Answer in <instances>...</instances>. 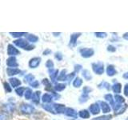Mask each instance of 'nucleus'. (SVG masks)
Returning a JSON list of instances; mask_svg holds the SVG:
<instances>
[{"label":"nucleus","instance_id":"39448f33","mask_svg":"<svg viewBox=\"0 0 128 120\" xmlns=\"http://www.w3.org/2000/svg\"><path fill=\"white\" fill-rule=\"evenodd\" d=\"M19 50H17V48H15L13 45H11V44H9L8 45V48H7V54L8 55L10 56H14V55H17V54H19Z\"/></svg>","mask_w":128,"mask_h":120},{"label":"nucleus","instance_id":"6ab92c4d","mask_svg":"<svg viewBox=\"0 0 128 120\" xmlns=\"http://www.w3.org/2000/svg\"><path fill=\"white\" fill-rule=\"evenodd\" d=\"M52 96L49 94H45L42 95V100L43 102L45 103H48V102H50L52 101Z\"/></svg>","mask_w":128,"mask_h":120},{"label":"nucleus","instance_id":"2eb2a0df","mask_svg":"<svg viewBox=\"0 0 128 120\" xmlns=\"http://www.w3.org/2000/svg\"><path fill=\"white\" fill-rule=\"evenodd\" d=\"M100 105H101V108L103 111V113H109V112L110 111V107L106 102H100Z\"/></svg>","mask_w":128,"mask_h":120},{"label":"nucleus","instance_id":"f8f14e48","mask_svg":"<svg viewBox=\"0 0 128 120\" xmlns=\"http://www.w3.org/2000/svg\"><path fill=\"white\" fill-rule=\"evenodd\" d=\"M116 73H117V71H116L114 66H108V67L106 68V74L108 76H114V74H116Z\"/></svg>","mask_w":128,"mask_h":120},{"label":"nucleus","instance_id":"37998d69","mask_svg":"<svg viewBox=\"0 0 128 120\" xmlns=\"http://www.w3.org/2000/svg\"><path fill=\"white\" fill-rule=\"evenodd\" d=\"M92 90H91V88H90V87H88V86H85L83 88V93L84 94H89V92H90Z\"/></svg>","mask_w":128,"mask_h":120},{"label":"nucleus","instance_id":"c9c22d12","mask_svg":"<svg viewBox=\"0 0 128 120\" xmlns=\"http://www.w3.org/2000/svg\"><path fill=\"white\" fill-rule=\"evenodd\" d=\"M24 91H25V88H24V87H18V88H17V89L15 90L16 94H17L18 95H19V96H22Z\"/></svg>","mask_w":128,"mask_h":120},{"label":"nucleus","instance_id":"6e6552de","mask_svg":"<svg viewBox=\"0 0 128 120\" xmlns=\"http://www.w3.org/2000/svg\"><path fill=\"white\" fill-rule=\"evenodd\" d=\"M40 62H41V58H38V57L33 58H31L30 60V62H29V66L30 68H36V67L38 66Z\"/></svg>","mask_w":128,"mask_h":120},{"label":"nucleus","instance_id":"dca6fc26","mask_svg":"<svg viewBox=\"0 0 128 120\" xmlns=\"http://www.w3.org/2000/svg\"><path fill=\"white\" fill-rule=\"evenodd\" d=\"M40 93H41L40 91H36V92H34V93L33 94V95H32V98H31L32 101H33L36 104L39 103V101H40Z\"/></svg>","mask_w":128,"mask_h":120},{"label":"nucleus","instance_id":"c756f323","mask_svg":"<svg viewBox=\"0 0 128 120\" xmlns=\"http://www.w3.org/2000/svg\"><path fill=\"white\" fill-rule=\"evenodd\" d=\"M111 118H112V115L107 114V115H102V116H100V117L95 118L93 120H110Z\"/></svg>","mask_w":128,"mask_h":120},{"label":"nucleus","instance_id":"603ef678","mask_svg":"<svg viewBox=\"0 0 128 120\" xmlns=\"http://www.w3.org/2000/svg\"><path fill=\"white\" fill-rule=\"evenodd\" d=\"M123 38H125V39H126V40H128V32L123 34Z\"/></svg>","mask_w":128,"mask_h":120},{"label":"nucleus","instance_id":"f704fd0d","mask_svg":"<svg viewBox=\"0 0 128 120\" xmlns=\"http://www.w3.org/2000/svg\"><path fill=\"white\" fill-rule=\"evenodd\" d=\"M13 37H15V38H19L21 37V36L26 34L25 32H20V33H18V32H10V33Z\"/></svg>","mask_w":128,"mask_h":120},{"label":"nucleus","instance_id":"f257e3e1","mask_svg":"<svg viewBox=\"0 0 128 120\" xmlns=\"http://www.w3.org/2000/svg\"><path fill=\"white\" fill-rule=\"evenodd\" d=\"M92 69H93L95 74L100 75L103 74V72H104V65L102 62L92 63Z\"/></svg>","mask_w":128,"mask_h":120},{"label":"nucleus","instance_id":"72a5a7b5","mask_svg":"<svg viewBox=\"0 0 128 120\" xmlns=\"http://www.w3.org/2000/svg\"><path fill=\"white\" fill-rule=\"evenodd\" d=\"M126 107H127V105H126V104H125L124 106H122L117 111L115 112V114H122L123 112L126 110Z\"/></svg>","mask_w":128,"mask_h":120},{"label":"nucleus","instance_id":"423d86ee","mask_svg":"<svg viewBox=\"0 0 128 120\" xmlns=\"http://www.w3.org/2000/svg\"><path fill=\"white\" fill-rule=\"evenodd\" d=\"M6 65L10 68H15L18 66V64L17 62V60H16L15 57L12 56V57H10L6 60Z\"/></svg>","mask_w":128,"mask_h":120},{"label":"nucleus","instance_id":"3c124183","mask_svg":"<svg viewBox=\"0 0 128 120\" xmlns=\"http://www.w3.org/2000/svg\"><path fill=\"white\" fill-rule=\"evenodd\" d=\"M122 77L124 78H126V79H128V72H126V73H125L123 75H122Z\"/></svg>","mask_w":128,"mask_h":120},{"label":"nucleus","instance_id":"ea45409f","mask_svg":"<svg viewBox=\"0 0 128 120\" xmlns=\"http://www.w3.org/2000/svg\"><path fill=\"white\" fill-rule=\"evenodd\" d=\"M30 85L32 86V87H34V88H37L38 86H39V82L37 81V80H34L33 82L30 83Z\"/></svg>","mask_w":128,"mask_h":120},{"label":"nucleus","instance_id":"5701e85b","mask_svg":"<svg viewBox=\"0 0 128 120\" xmlns=\"http://www.w3.org/2000/svg\"><path fill=\"white\" fill-rule=\"evenodd\" d=\"M82 84V80L80 78H78V77H77L74 80V82H73V86H74V87H76V88H78V87H79V86H81V85Z\"/></svg>","mask_w":128,"mask_h":120},{"label":"nucleus","instance_id":"4468645a","mask_svg":"<svg viewBox=\"0 0 128 120\" xmlns=\"http://www.w3.org/2000/svg\"><path fill=\"white\" fill-rule=\"evenodd\" d=\"M9 80H10V83L11 86L14 88L18 86L19 85H21V81L16 78H10Z\"/></svg>","mask_w":128,"mask_h":120},{"label":"nucleus","instance_id":"c85d7f7f","mask_svg":"<svg viewBox=\"0 0 128 120\" xmlns=\"http://www.w3.org/2000/svg\"><path fill=\"white\" fill-rule=\"evenodd\" d=\"M66 88V85L62 83H59V84H56L54 86V90L57 91H62Z\"/></svg>","mask_w":128,"mask_h":120},{"label":"nucleus","instance_id":"864d4df0","mask_svg":"<svg viewBox=\"0 0 128 120\" xmlns=\"http://www.w3.org/2000/svg\"><path fill=\"white\" fill-rule=\"evenodd\" d=\"M126 120H128V118H127V119H126Z\"/></svg>","mask_w":128,"mask_h":120},{"label":"nucleus","instance_id":"2f4dec72","mask_svg":"<svg viewBox=\"0 0 128 120\" xmlns=\"http://www.w3.org/2000/svg\"><path fill=\"white\" fill-rule=\"evenodd\" d=\"M98 87L99 88H106V90H110V85L108 82H102L101 83L98 85Z\"/></svg>","mask_w":128,"mask_h":120},{"label":"nucleus","instance_id":"4c0bfd02","mask_svg":"<svg viewBox=\"0 0 128 120\" xmlns=\"http://www.w3.org/2000/svg\"><path fill=\"white\" fill-rule=\"evenodd\" d=\"M95 35L98 38H106V33H104V32H95Z\"/></svg>","mask_w":128,"mask_h":120},{"label":"nucleus","instance_id":"a878e982","mask_svg":"<svg viewBox=\"0 0 128 120\" xmlns=\"http://www.w3.org/2000/svg\"><path fill=\"white\" fill-rule=\"evenodd\" d=\"M24 80H25V82L30 83V82H32L34 80V76L33 74H27V75L25 76Z\"/></svg>","mask_w":128,"mask_h":120},{"label":"nucleus","instance_id":"cd10ccee","mask_svg":"<svg viewBox=\"0 0 128 120\" xmlns=\"http://www.w3.org/2000/svg\"><path fill=\"white\" fill-rule=\"evenodd\" d=\"M114 98H115L116 102L118 103V104H122V103H123L124 102H125V99H124V98L122 97V96L119 95V94H116L114 96Z\"/></svg>","mask_w":128,"mask_h":120},{"label":"nucleus","instance_id":"ddd939ff","mask_svg":"<svg viewBox=\"0 0 128 120\" xmlns=\"http://www.w3.org/2000/svg\"><path fill=\"white\" fill-rule=\"evenodd\" d=\"M7 74L9 76H12V75H15V74H19L20 72V70H18V68H7Z\"/></svg>","mask_w":128,"mask_h":120},{"label":"nucleus","instance_id":"0eeeda50","mask_svg":"<svg viewBox=\"0 0 128 120\" xmlns=\"http://www.w3.org/2000/svg\"><path fill=\"white\" fill-rule=\"evenodd\" d=\"M82 34L81 33H74L70 35V46L74 47L77 44V39Z\"/></svg>","mask_w":128,"mask_h":120},{"label":"nucleus","instance_id":"f03ea898","mask_svg":"<svg viewBox=\"0 0 128 120\" xmlns=\"http://www.w3.org/2000/svg\"><path fill=\"white\" fill-rule=\"evenodd\" d=\"M20 110L22 112L23 114H30L34 113V107L33 106L30 105V104H25L23 103L20 106Z\"/></svg>","mask_w":128,"mask_h":120},{"label":"nucleus","instance_id":"a19ab883","mask_svg":"<svg viewBox=\"0 0 128 120\" xmlns=\"http://www.w3.org/2000/svg\"><path fill=\"white\" fill-rule=\"evenodd\" d=\"M42 83H43L46 86H47V87H50V86H51V84H50V82H49V80H48L47 78H44V79L42 80Z\"/></svg>","mask_w":128,"mask_h":120},{"label":"nucleus","instance_id":"a211bd4d","mask_svg":"<svg viewBox=\"0 0 128 120\" xmlns=\"http://www.w3.org/2000/svg\"><path fill=\"white\" fill-rule=\"evenodd\" d=\"M121 89H122V86L120 83H115L112 86V90L116 94H119L121 92Z\"/></svg>","mask_w":128,"mask_h":120},{"label":"nucleus","instance_id":"9b49d317","mask_svg":"<svg viewBox=\"0 0 128 120\" xmlns=\"http://www.w3.org/2000/svg\"><path fill=\"white\" fill-rule=\"evenodd\" d=\"M90 110L91 112V114H98L100 112V107L98 106V103H94V104H92V105H90Z\"/></svg>","mask_w":128,"mask_h":120},{"label":"nucleus","instance_id":"49530a36","mask_svg":"<svg viewBox=\"0 0 128 120\" xmlns=\"http://www.w3.org/2000/svg\"><path fill=\"white\" fill-rule=\"evenodd\" d=\"M81 69H82V66H81V65H75V66H74L75 72H78Z\"/></svg>","mask_w":128,"mask_h":120},{"label":"nucleus","instance_id":"b1692460","mask_svg":"<svg viewBox=\"0 0 128 120\" xmlns=\"http://www.w3.org/2000/svg\"><path fill=\"white\" fill-rule=\"evenodd\" d=\"M66 70H62L60 73L59 76L58 77V81H66Z\"/></svg>","mask_w":128,"mask_h":120},{"label":"nucleus","instance_id":"09e8293b","mask_svg":"<svg viewBox=\"0 0 128 120\" xmlns=\"http://www.w3.org/2000/svg\"><path fill=\"white\" fill-rule=\"evenodd\" d=\"M6 116L3 114H0V120H6Z\"/></svg>","mask_w":128,"mask_h":120},{"label":"nucleus","instance_id":"393cba45","mask_svg":"<svg viewBox=\"0 0 128 120\" xmlns=\"http://www.w3.org/2000/svg\"><path fill=\"white\" fill-rule=\"evenodd\" d=\"M82 76L84 78H85L86 80H87V81H89V80H90L92 78L91 77V75L90 74V72L89 70H82Z\"/></svg>","mask_w":128,"mask_h":120},{"label":"nucleus","instance_id":"7ed1b4c3","mask_svg":"<svg viewBox=\"0 0 128 120\" xmlns=\"http://www.w3.org/2000/svg\"><path fill=\"white\" fill-rule=\"evenodd\" d=\"M79 52L83 58H90L94 54V50L91 48H82L80 49Z\"/></svg>","mask_w":128,"mask_h":120},{"label":"nucleus","instance_id":"aec40b11","mask_svg":"<svg viewBox=\"0 0 128 120\" xmlns=\"http://www.w3.org/2000/svg\"><path fill=\"white\" fill-rule=\"evenodd\" d=\"M78 115H79V117H81L82 118H90V113L86 110H82L81 111H79Z\"/></svg>","mask_w":128,"mask_h":120},{"label":"nucleus","instance_id":"f3484780","mask_svg":"<svg viewBox=\"0 0 128 120\" xmlns=\"http://www.w3.org/2000/svg\"><path fill=\"white\" fill-rule=\"evenodd\" d=\"M58 70H54V69H50L49 70V74L50 76V78L52 81H54L56 77L58 76Z\"/></svg>","mask_w":128,"mask_h":120},{"label":"nucleus","instance_id":"a18cd8bd","mask_svg":"<svg viewBox=\"0 0 128 120\" xmlns=\"http://www.w3.org/2000/svg\"><path fill=\"white\" fill-rule=\"evenodd\" d=\"M107 50H108V51H110V52H114V51L116 50V48H115L114 46L110 45V46H107Z\"/></svg>","mask_w":128,"mask_h":120},{"label":"nucleus","instance_id":"412c9836","mask_svg":"<svg viewBox=\"0 0 128 120\" xmlns=\"http://www.w3.org/2000/svg\"><path fill=\"white\" fill-rule=\"evenodd\" d=\"M26 39L28 40L29 42H36L38 40V38L37 37L36 35L34 34H27L26 35Z\"/></svg>","mask_w":128,"mask_h":120},{"label":"nucleus","instance_id":"e433bc0d","mask_svg":"<svg viewBox=\"0 0 128 120\" xmlns=\"http://www.w3.org/2000/svg\"><path fill=\"white\" fill-rule=\"evenodd\" d=\"M46 66L49 69H53L54 67V62L51 61V60H47V62H46Z\"/></svg>","mask_w":128,"mask_h":120},{"label":"nucleus","instance_id":"9d476101","mask_svg":"<svg viewBox=\"0 0 128 120\" xmlns=\"http://www.w3.org/2000/svg\"><path fill=\"white\" fill-rule=\"evenodd\" d=\"M65 114L66 116H68V117H71L74 118H77V116H78L77 112H76L74 109H72V108H66Z\"/></svg>","mask_w":128,"mask_h":120},{"label":"nucleus","instance_id":"58836bf2","mask_svg":"<svg viewBox=\"0 0 128 120\" xmlns=\"http://www.w3.org/2000/svg\"><path fill=\"white\" fill-rule=\"evenodd\" d=\"M74 75H75V72H73V73L69 74H66V81H70V80H72V78L74 77Z\"/></svg>","mask_w":128,"mask_h":120},{"label":"nucleus","instance_id":"1a4fd4ad","mask_svg":"<svg viewBox=\"0 0 128 120\" xmlns=\"http://www.w3.org/2000/svg\"><path fill=\"white\" fill-rule=\"evenodd\" d=\"M54 110L59 114L65 113L66 110V106L62 105V104H54Z\"/></svg>","mask_w":128,"mask_h":120},{"label":"nucleus","instance_id":"8fccbe9b","mask_svg":"<svg viewBox=\"0 0 128 120\" xmlns=\"http://www.w3.org/2000/svg\"><path fill=\"white\" fill-rule=\"evenodd\" d=\"M50 52H51V50H50L47 49V50H46L45 51L43 52V54H44V55H46V54H50Z\"/></svg>","mask_w":128,"mask_h":120},{"label":"nucleus","instance_id":"de8ad7c7","mask_svg":"<svg viewBox=\"0 0 128 120\" xmlns=\"http://www.w3.org/2000/svg\"><path fill=\"white\" fill-rule=\"evenodd\" d=\"M124 94L126 96H128V84H126L125 87H124Z\"/></svg>","mask_w":128,"mask_h":120},{"label":"nucleus","instance_id":"4be33fe9","mask_svg":"<svg viewBox=\"0 0 128 120\" xmlns=\"http://www.w3.org/2000/svg\"><path fill=\"white\" fill-rule=\"evenodd\" d=\"M42 107L46 110L50 112V113L55 114V110H54V105H49V104H46V105H43Z\"/></svg>","mask_w":128,"mask_h":120},{"label":"nucleus","instance_id":"bb28decb","mask_svg":"<svg viewBox=\"0 0 128 120\" xmlns=\"http://www.w3.org/2000/svg\"><path fill=\"white\" fill-rule=\"evenodd\" d=\"M104 98H105V99H106L108 102H110V105L112 106H114V99H113V97H112V95L110 94H106L105 96H104Z\"/></svg>","mask_w":128,"mask_h":120},{"label":"nucleus","instance_id":"c03bdc74","mask_svg":"<svg viewBox=\"0 0 128 120\" xmlns=\"http://www.w3.org/2000/svg\"><path fill=\"white\" fill-rule=\"evenodd\" d=\"M54 56H55V58L58 60V61H61V60L62 59V55L61 53H58V52H57V53L55 54Z\"/></svg>","mask_w":128,"mask_h":120},{"label":"nucleus","instance_id":"79ce46f5","mask_svg":"<svg viewBox=\"0 0 128 120\" xmlns=\"http://www.w3.org/2000/svg\"><path fill=\"white\" fill-rule=\"evenodd\" d=\"M4 88H5V90H6V92H10L11 91V87L10 86L9 83L4 82Z\"/></svg>","mask_w":128,"mask_h":120},{"label":"nucleus","instance_id":"473e14b6","mask_svg":"<svg viewBox=\"0 0 128 120\" xmlns=\"http://www.w3.org/2000/svg\"><path fill=\"white\" fill-rule=\"evenodd\" d=\"M88 98H89V96H88V94L82 93V94L81 95V97L79 98V102H85L87 101Z\"/></svg>","mask_w":128,"mask_h":120},{"label":"nucleus","instance_id":"7c9ffc66","mask_svg":"<svg viewBox=\"0 0 128 120\" xmlns=\"http://www.w3.org/2000/svg\"><path fill=\"white\" fill-rule=\"evenodd\" d=\"M32 95H33V92L30 89H26V92H25V98L26 99H30L32 98Z\"/></svg>","mask_w":128,"mask_h":120},{"label":"nucleus","instance_id":"20e7f679","mask_svg":"<svg viewBox=\"0 0 128 120\" xmlns=\"http://www.w3.org/2000/svg\"><path fill=\"white\" fill-rule=\"evenodd\" d=\"M14 44L17 46H18L20 48H22V49H25V50L28 46H29V42H28L26 39H23V38L14 40Z\"/></svg>","mask_w":128,"mask_h":120}]
</instances>
